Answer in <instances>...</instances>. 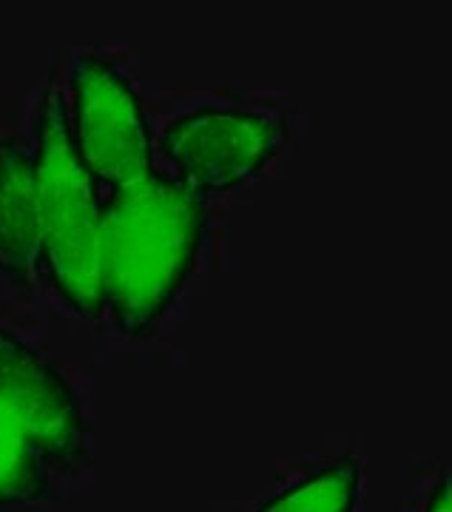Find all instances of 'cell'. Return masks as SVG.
Masks as SVG:
<instances>
[{
	"mask_svg": "<svg viewBox=\"0 0 452 512\" xmlns=\"http://www.w3.org/2000/svg\"><path fill=\"white\" fill-rule=\"evenodd\" d=\"M0 404L46 461H77L86 419L69 382L37 350L0 325Z\"/></svg>",
	"mask_w": 452,
	"mask_h": 512,
	"instance_id": "obj_5",
	"label": "cell"
},
{
	"mask_svg": "<svg viewBox=\"0 0 452 512\" xmlns=\"http://www.w3.org/2000/svg\"><path fill=\"white\" fill-rule=\"evenodd\" d=\"M362 484V464L339 458L290 490L271 498L256 512H353Z\"/></svg>",
	"mask_w": 452,
	"mask_h": 512,
	"instance_id": "obj_8",
	"label": "cell"
},
{
	"mask_svg": "<svg viewBox=\"0 0 452 512\" xmlns=\"http://www.w3.org/2000/svg\"><path fill=\"white\" fill-rule=\"evenodd\" d=\"M52 490L49 461L40 456L12 413L0 404V507L35 504Z\"/></svg>",
	"mask_w": 452,
	"mask_h": 512,
	"instance_id": "obj_7",
	"label": "cell"
},
{
	"mask_svg": "<svg viewBox=\"0 0 452 512\" xmlns=\"http://www.w3.org/2000/svg\"><path fill=\"white\" fill-rule=\"evenodd\" d=\"M424 512H452V495H450V478H444L430 495L427 510Z\"/></svg>",
	"mask_w": 452,
	"mask_h": 512,
	"instance_id": "obj_9",
	"label": "cell"
},
{
	"mask_svg": "<svg viewBox=\"0 0 452 512\" xmlns=\"http://www.w3.org/2000/svg\"><path fill=\"white\" fill-rule=\"evenodd\" d=\"M69 134L94 183L120 191L157 174L151 131L128 77L100 55L72 60Z\"/></svg>",
	"mask_w": 452,
	"mask_h": 512,
	"instance_id": "obj_3",
	"label": "cell"
},
{
	"mask_svg": "<svg viewBox=\"0 0 452 512\" xmlns=\"http://www.w3.org/2000/svg\"><path fill=\"white\" fill-rule=\"evenodd\" d=\"M279 148V123L251 109H197L168 123L165 163L194 194H217L251 180Z\"/></svg>",
	"mask_w": 452,
	"mask_h": 512,
	"instance_id": "obj_4",
	"label": "cell"
},
{
	"mask_svg": "<svg viewBox=\"0 0 452 512\" xmlns=\"http://www.w3.org/2000/svg\"><path fill=\"white\" fill-rule=\"evenodd\" d=\"M43 265L35 151L0 137V271L29 282Z\"/></svg>",
	"mask_w": 452,
	"mask_h": 512,
	"instance_id": "obj_6",
	"label": "cell"
},
{
	"mask_svg": "<svg viewBox=\"0 0 452 512\" xmlns=\"http://www.w3.org/2000/svg\"><path fill=\"white\" fill-rule=\"evenodd\" d=\"M40 254L49 279L80 316L103 313L100 285V225L103 200L80 163L69 134V103L55 80L37 109L35 140Z\"/></svg>",
	"mask_w": 452,
	"mask_h": 512,
	"instance_id": "obj_2",
	"label": "cell"
},
{
	"mask_svg": "<svg viewBox=\"0 0 452 512\" xmlns=\"http://www.w3.org/2000/svg\"><path fill=\"white\" fill-rule=\"evenodd\" d=\"M205 197L174 177L111 191L100 225L103 308L128 336H143L174 302L197 262Z\"/></svg>",
	"mask_w": 452,
	"mask_h": 512,
	"instance_id": "obj_1",
	"label": "cell"
}]
</instances>
